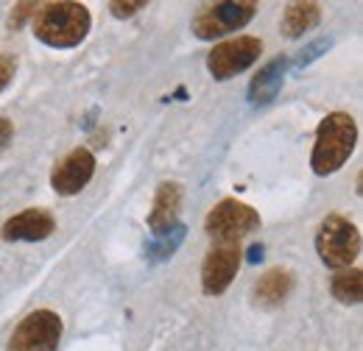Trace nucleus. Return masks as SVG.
<instances>
[{"mask_svg": "<svg viewBox=\"0 0 363 351\" xmlns=\"http://www.w3.org/2000/svg\"><path fill=\"white\" fill-rule=\"evenodd\" d=\"M90 28V8L84 3H73V0H53V3L40 6L34 14V23H31L34 37L56 50L82 45L87 40Z\"/></svg>", "mask_w": 363, "mask_h": 351, "instance_id": "f257e3e1", "label": "nucleus"}, {"mask_svg": "<svg viewBox=\"0 0 363 351\" xmlns=\"http://www.w3.org/2000/svg\"><path fill=\"white\" fill-rule=\"evenodd\" d=\"M358 142L355 117L347 112H330L316 129V142L311 154V168L316 176H333L341 171Z\"/></svg>", "mask_w": 363, "mask_h": 351, "instance_id": "f03ea898", "label": "nucleus"}, {"mask_svg": "<svg viewBox=\"0 0 363 351\" xmlns=\"http://www.w3.org/2000/svg\"><path fill=\"white\" fill-rule=\"evenodd\" d=\"M316 254L330 270H347L361 254V231L344 215H327L318 223Z\"/></svg>", "mask_w": 363, "mask_h": 351, "instance_id": "7ed1b4c3", "label": "nucleus"}, {"mask_svg": "<svg viewBox=\"0 0 363 351\" xmlns=\"http://www.w3.org/2000/svg\"><path fill=\"white\" fill-rule=\"evenodd\" d=\"M257 229H260L257 209H252L249 204H243L238 198L218 201L204 218V231L216 243H240V237H246Z\"/></svg>", "mask_w": 363, "mask_h": 351, "instance_id": "20e7f679", "label": "nucleus"}, {"mask_svg": "<svg viewBox=\"0 0 363 351\" xmlns=\"http://www.w3.org/2000/svg\"><path fill=\"white\" fill-rule=\"evenodd\" d=\"M263 56V42L257 37H232L218 42L207 53V70L216 81H229L240 73H246L255 62H260Z\"/></svg>", "mask_w": 363, "mask_h": 351, "instance_id": "39448f33", "label": "nucleus"}, {"mask_svg": "<svg viewBox=\"0 0 363 351\" xmlns=\"http://www.w3.org/2000/svg\"><path fill=\"white\" fill-rule=\"evenodd\" d=\"M257 11V3L240 0V3H210L193 17V34L204 42H213L218 37H227L232 31L252 23Z\"/></svg>", "mask_w": 363, "mask_h": 351, "instance_id": "423d86ee", "label": "nucleus"}, {"mask_svg": "<svg viewBox=\"0 0 363 351\" xmlns=\"http://www.w3.org/2000/svg\"><path fill=\"white\" fill-rule=\"evenodd\" d=\"M65 323L53 309L28 312L9 338V351H56Z\"/></svg>", "mask_w": 363, "mask_h": 351, "instance_id": "0eeeda50", "label": "nucleus"}, {"mask_svg": "<svg viewBox=\"0 0 363 351\" xmlns=\"http://www.w3.org/2000/svg\"><path fill=\"white\" fill-rule=\"evenodd\" d=\"M243 263L240 243H216L201 265V290L204 296H221L235 282L238 270Z\"/></svg>", "mask_w": 363, "mask_h": 351, "instance_id": "6e6552de", "label": "nucleus"}, {"mask_svg": "<svg viewBox=\"0 0 363 351\" xmlns=\"http://www.w3.org/2000/svg\"><path fill=\"white\" fill-rule=\"evenodd\" d=\"M95 173V156L90 148H73L70 154H65L53 173H50V187L59 195H79Z\"/></svg>", "mask_w": 363, "mask_h": 351, "instance_id": "1a4fd4ad", "label": "nucleus"}, {"mask_svg": "<svg viewBox=\"0 0 363 351\" xmlns=\"http://www.w3.org/2000/svg\"><path fill=\"white\" fill-rule=\"evenodd\" d=\"M56 231V218L48 209H23L3 223L0 237L6 243H43Z\"/></svg>", "mask_w": 363, "mask_h": 351, "instance_id": "9d476101", "label": "nucleus"}, {"mask_svg": "<svg viewBox=\"0 0 363 351\" xmlns=\"http://www.w3.org/2000/svg\"><path fill=\"white\" fill-rule=\"evenodd\" d=\"M179 209H182V184L177 181H162L154 192V207L148 212V229L151 234H165L179 226Z\"/></svg>", "mask_w": 363, "mask_h": 351, "instance_id": "9b49d317", "label": "nucleus"}, {"mask_svg": "<svg viewBox=\"0 0 363 351\" xmlns=\"http://www.w3.org/2000/svg\"><path fill=\"white\" fill-rule=\"evenodd\" d=\"M291 290H294V273L288 267H272L257 279V284L252 290V299H255L257 307L274 309L285 304Z\"/></svg>", "mask_w": 363, "mask_h": 351, "instance_id": "f8f14e48", "label": "nucleus"}, {"mask_svg": "<svg viewBox=\"0 0 363 351\" xmlns=\"http://www.w3.org/2000/svg\"><path fill=\"white\" fill-rule=\"evenodd\" d=\"M285 70H288V59H272L249 84V103L252 106H266L277 98V92L282 89L285 81Z\"/></svg>", "mask_w": 363, "mask_h": 351, "instance_id": "ddd939ff", "label": "nucleus"}, {"mask_svg": "<svg viewBox=\"0 0 363 351\" xmlns=\"http://www.w3.org/2000/svg\"><path fill=\"white\" fill-rule=\"evenodd\" d=\"M321 20V6L318 3H288L282 14V34L288 40H299L308 31H313Z\"/></svg>", "mask_w": 363, "mask_h": 351, "instance_id": "4468645a", "label": "nucleus"}, {"mask_svg": "<svg viewBox=\"0 0 363 351\" xmlns=\"http://www.w3.org/2000/svg\"><path fill=\"white\" fill-rule=\"evenodd\" d=\"M330 293H333V299L341 301V304H361L363 273L358 267L335 270V276H333V282H330Z\"/></svg>", "mask_w": 363, "mask_h": 351, "instance_id": "2eb2a0df", "label": "nucleus"}, {"mask_svg": "<svg viewBox=\"0 0 363 351\" xmlns=\"http://www.w3.org/2000/svg\"><path fill=\"white\" fill-rule=\"evenodd\" d=\"M184 240V226H177V229H171V231H165V234H157L154 237V243L145 248L148 254V260H168V257H174V251L179 248V243Z\"/></svg>", "mask_w": 363, "mask_h": 351, "instance_id": "dca6fc26", "label": "nucleus"}, {"mask_svg": "<svg viewBox=\"0 0 363 351\" xmlns=\"http://www.w3.org/2000/svg\"><path fill=\"white\" fill-rule=\"evenodd\" d=\"M143 8H148L145 0H112L109 3L112 17H118V20H129V17H135L137 11H143Z\"/></svg>", "mask_w": 363, "mask_h": 351, "instance_id": "f3484780", "label": "nucleus"}, {"mask_svg": "<svg viewBox=\"0 0 363 351\" xmlns=\"http://www.w3.org/2000/svg\"><path fill=\"white\" fill-rule=\"evenodd\" d=\"M17 76V59L11 53H0V92H6Z\"/></svg>", "mask_w": 363, "mask_h": 351, "instance_id": "a211bd4d", "label": "nucleus"}, {"mask_svg": "<svg viewBox=\"0 0 363 351\" xmlns=\"http://www.w3.org/2000/svg\"><path fill=\"white\" fill-rule=\"evenodd\" d=\"M37 8H40L37 3H17V6L11 8V14H9V25H11V28H23V23L37 14Z\"/></svg>", "mask_w": 363, "mask_h": 351, "instance_id": "6ab92c4d", "label": "nucleus"}, {"mask_svg": "<svg viewBox=\"0 0 363 351\" xmlns=\"http://www.w3.org/2000/svg\"><path fill=\"white\" fill-rule=\"evenodd\" d=\"M327 47H330V40H318L316 45H311V47H308V50L302 53V59H299L296 64H308V62H313L316 56H321L318 50H327Z\"/></svg>", "mask_w": 363, "mask_h": 351, "instance_id": "aec40b11", "label": "nucleus"}, {"mask_svg": "<svg viewBox=\"0 0 363 351\" xmlns=\"http://www.w3.org/2000/svg\"><path fill=\"white\" fill-rule=\"evenodd\" d=\"M11 137H14V126H11L6 117H0V151H6V148H9Z\"/></svg>", "mask_w": 363, "mask_h": 351, "instance_id": "412c9836", "label": "nucleus"}]
</instances>
